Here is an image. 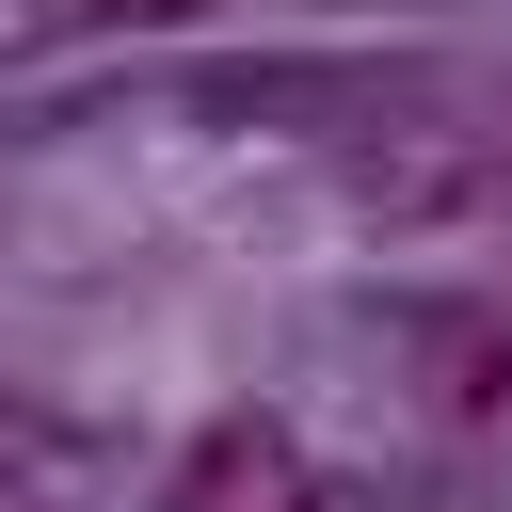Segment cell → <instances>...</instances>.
I'll list each match as a JSON object with an SVG mask.
<instances>
[{"label":"cell","mask_w":512,"mask_h":512,"mask_svg":"<svg viewBox=\"0 0 512 512\" xmlns=\"http://www.w3.org/2000/svg\"><path fill=\"white\" fill-rule=\"evenodd\" d=\"M160 512H320V464H304L288 416H208V432L176 448Z\"/></svg>","instance_id":"6da1fadb"},{"label":"cell","mask_w":512,"mask_h":512,"mask_svg":"<svg viewBox=\"0 0 512 512\" xmlns=\"http://www.w3.org/2000/svg\"><path fill=\"white\" fill-rule=\"evenodd\" d=\"M416 384L448 432H512V304H416Z\"/></svg>","instance_id":"7a4b0ae2"},{"label":"cell","mask_w":512,"mask_h":512,"mask_svg":"<svg viewBox=\"0 0 512 512\" xmlns=\"http://www.w3.org/2000/svg\"><path fill=\"white\" fill-rule=\"evenodd\" d=\"M0 512H64V480L48 464H0Z\"/></svg>","instance_id":"3957f363"},{"label":"cell","mask_w":512,"mask_h":512,"mask_svg":"<svg viewBox=\"0 0 512 512\" xmlns=\"http://www.w3.org/2000/svg\"><path fill=\"white\" fill-rule=\"evenodd\" d=\"M80 16H112V32H160V16H208V0H80Z\"/></svg>","instance_id":"277c9868"},{"label":"cell","mask_w":512,"mask_h":512,"mask_svg":"<svg viewBox=\"0 0 512 512\" xmlns=\"http://www.w3.org/2000/svg\"><path fill=\"white\" fill-rule=\"evenodd\" d=\"M480 160H496V192H480V224H496V240H512V128H496V144H480Z\"/></svg>","instance_id":"5b68a950"}]
</instances>
